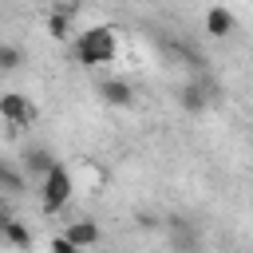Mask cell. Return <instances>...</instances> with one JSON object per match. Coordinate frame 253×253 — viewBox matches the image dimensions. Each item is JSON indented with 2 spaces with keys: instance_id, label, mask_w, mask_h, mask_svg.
Listing matches in <instances>:
<instances>
[{
  "instance_id": "1",
  "label": "cell",
  "mask_w": 253,
  "mask_h": 253,
  "mask_svg": "<svg viewBox=\"0 0 253 253\" xmlns=\"http://www.w3.org/2000/svg\"><path fill=\"white\" fill-rule=\"evenodd\" d=\"M71 51H75L79 67H99V63H111V59L119 55L115 28H107V24H95V28L79 32V40L71 43Z\"/></svg>"
},
{
  "instance_id": "2",
  "label": "cell",
  "mask_w": 253,
  "mask_h": 253,
  "mask_svg": "<svg viewBox=\"0 0 253 253\" xmlns=\"http://www.w3.org/2000/svg\"><path fill=\"white\" fill-rule=\"evenodd\" d=\"M71 194H75V178H71V170H67L63 162H55L51 174L40 182V210H43V213H59V210L71 202Z\"/></svg>"
},
{
  "instance_id": "3",
  "label": "cell",
  "mask_w": 253,
  "mask_h": 253,
  "mask_svg": "<svg viewBox=\"0 0 253 253\" xmlns=\"http://www.w3.org/2000/svg\"><path fill=\"white\" fill-rule=\"evenodd\" d=\"M0 119H4L8 134H20L24 126L36 123V103L28 95H20V91H4L0 95Z\"/></svg>"
},
{
  "instance_id": "4",
  "label": "cell",
  "mask_w": 253,
  "mask_h": 253,
  "mask_svg": "<svg viewBox=\"0 0 253 253\" xmlns=\"http://www.w3.org/2000/svg\"><path fill=\"white\" fill-rule=\"evenodd\" d=\"M20 158H24V170H28L32 182H43V178L51 174V166H55V154H51L47 146H28Z\"/></svg>"
},
{
  "instance_id": "5",
  "label": "cell",
  "mask_w": 253,
  "mask_h": 253,
  "mask_svg": "<svg viewBox=\"0 0 253 253\" xmlns=\"http://www.w3.org/2000/svg\"><path fill=\"white\" fill-rule=\"evenodd\" d=\"M170 245H174V253H202V237L186 217L170 221Z\"/></svg>"
},
{
  "instance_id": "6",
  "label": "cell",
  "mask_w": 253,
  "mask_h": 253,
  "mask_svg": "<svg viewBox=\"0 0 253 253\" xmlns=\"http://www.w3.org/2000/svg\"><path fill=\"white\" fill-rule=\"evenodd\" d=\"M99 99H103L107 107H130V103H134V87H130L126 79H103V83H99Z\"/></svg>"
},
{
  "instance_id": "7",
  "label": "cell",
  "mask_w": 253,
  "mask_h": 253,
  "mask_svg": "<svg viewBox=\"0 0 253 253\" xmlns=\"http://www.w3.org/2000/svg\"><path fill=\"white\" fill-rule=\"evenodd\" d=\"M210 99H213V87H210V83H186V87L178 91V103H182V111H190V115L206 111Z\"/></svg>"
},
{
  "instance_id": "8",
  "label": "cell",
  "mask_w": 253,
  "mask_h": 253,
  "mask_svg": "<svg viewBox=\"0 0 253 253\" xmlns=\"http://www.w3.org/2000/svg\"><path fill=\"white\" fill-rule=\"evenodd\" d=\"M0 190L4 198H20L28 190V170H20L16 162H0Z\"/></svg>"
},
{
  "instance_id": "9",
  "label": "cell",
  "mask_w": 253,
  "mask_h": 253,
  "mask_svg": "<svg viewBox=\"0 0 253 253\" xmlns=\"http://www.w3.org/2000/svg\"><path fill=\"white\" fill-rule=\"evenodd\" d=\"M0 229H4V241H8L12 249H20V253H28V249H32V229H28L24 221H16L12 213H4V217H0Z\"/></svg>"
},
{
  "instance_id": "10",
  "label": "cell",
  "mask_w": 253,
  "mask_h": 253,
  "mask_svg": "<svg viewBox=\"0 0 253 253\" xmlns=\"http://www.w3.org/2000/svg\"><path fill=\"white\" fill-rule=\"evenodd\" d=\"M233 28H237V20H233V12L229 8H221V4H213L210 12H206V32L210 36H233Z\"/></svg>"
},
{
  "instance_id": "11",
  "label": "cell",
  "mask_w": 253,
  "mask_h": 253,
  "mask_svg": "<svg viewBox=\"0 0 253 253\" xmlns=\"http://www.w3.org/2000/svg\"><path fill=\"white\" fill-rule=\"evenodd\" d=\"M63 233H67L79 249H91V245H99V241H103V229H99L95 221H87V217H83V221H71Z\"/></svg>"
},
{
  "instance_id": "12",
  "label": "cell",
  "mask_w": 253,
  "mask_h": 253,
  "mask_svg": "<svg viewBox=\"0 0 253 253\" xmlns=\"http://www.w3.org/2000/svg\"><path fill=\"white\" fill-rule=\"evenodd\" d=\"M47 36L63 43V40L71 36V16H67V12H51V16H47Z\"/></svg>"
},
{
  "instance_id": "13",
  "label": "cell",
  "mask_w": 253,
  "mask_h": 253,
  "mask_svg": "<svg viewBox=\"0 0 253 253\" xmlns=\"http://www.w3.org/2000/svg\"><path fill=\"white\" fill-rule=\"evenodd\" d=\"M20 59H24V55H20V47H16V43H4V47H0V71H16V67H20Z\"/></svg>"
},
{
  "instance_id": "14",
  "label": "cell",
  "mask_w": 253,
  "mask_h": 253,
  "mask_svg": "<svg viewBox=\"0 0 253 253\" xmlns=\"http://www.w3.org/2000/svg\"><path fill=\"white\" fill-rule=\"evenodd\" d=\"M47 249H51V253H83V249H79V245H75V241H71L67 233H59V237H51V245H47Z\"/></svg>"
}]
</instances>
